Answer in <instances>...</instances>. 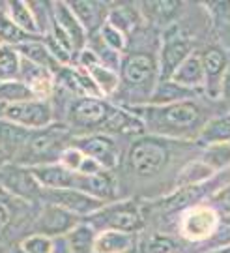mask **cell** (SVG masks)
<instances>
[{"label":"cell","instance_id":"obj_8","mask_svg":"<svg viewBox=\"0 0 230 253\" xmlns=\"http://www.w3.org/2000/svg\"><path fill=\"white\" fill-rule=\"evenodd\" d=\"M221 216L210 203H198L182 212L180 217V235L189 242H208L212 240Z\"/></svg>","mask_w":230,"mask_h":253},{"label":"cell","instance_id":"obj_30","mask_svg":"<svg viewBox=\"0 0 230 253\" xmlns=\"http://www.w3.org/2000/svg\"><path fill=\"white\" fill-rule=\"evenodd\" d=\"M28 100H38V98L21 79L0 81V107H6V105H13V103H21V101Z\"/></svg>","mask_w":230,"mask_h":253},{"label":"cell","instance_id":"obj_4","mask_svg":"<svg viewBox=\"0 0 230 253\" xmlns=\"http://www.w3.org/2000/svg\"><path fill=\"white\" fill-rule=\"evenodd\" d=\"M71 131L66 124L54 122L43 129H32L25 146L11 162L25 167H38L47 163H58L62 152L71 145Z\"/></svg>","mask_w":230,"mask_h":253},{"label":"cell","instance_id":"obj_13","mask_svg":"<svg viewBox=\"0 0 230 253\" xmlns=\"http://www.w3.org/2000/svg\"><path fill=\"white\" fill-rule=\"evenodd\" d=\"M80 217L68 212L66 208L43 203L39 208V214L36 217V233L51 238H64L75 225H79Z\"/></svg>","mask_w":230,"mask_h":253},{"label":"cell","instance_id":"obj_7","mask_svg":"<svg viewBox=\"0 0 230 253\" xmlns=\"http://www.w3.org/2000/svg\"><path fill=\"white\" fill-rule=\"evenodd\" d=\"M0 190L17 201L36 203L41 201L43 188L39 186L30 167L9 160L4 165H0Z\"/></svg>","mask_w":230,"mask_h":253},{"label":"cell","instance_id":"obj_1","mask_svg":"<svg viewBox=\"0 0 230 253\" xmlns=\"http://www.w3.org/2000/svg\"><path fill=\"white\" fill-rule=\"evenodd\" d=\"M120 88L116 96L122 98V107L148 105L159 83V42L150 43L142 36L141 45L129 38V47L122 56ZM115 96V98H116Z\"/></svg>","mask_w":230,"mask_h":253},{"label":"cell","instance_id":"obj_35","mask_svg":"<svg viewBox=\"0 0 230 253\" xmlns=\"http://www.w3.org/2000/svg\"><path fill=\"white\" fill-rule=\"evenodd\" d=\"M98 36L107 47H111L113 51H116V53H120V54H124L125 51H127V47H129V38L125 36L124 32H120L118 28L111 27L109 23H105V25L101 27V30L98 32Z\"/></svg>","mask_w":230,"mask_h":253},{"label":"cell","instance_id":"obj_23","mask_svg":"<svg viewBox=\"0 0 230 253\" xmlns=\"http://www.w3.org/2000/svg\"><path fill=\"white\" fill-rule=\"evenodd\" d=\"M96 238H98V231L84 219L64 236L68 253H94Z\"/></svg>","mask_w":230,"mask_h":253},{"label":"cell","instance_id":"obj_37","mask_svg":"<svg viewBox=\"0 0 230 253\" xmlns=\"http://www.w3.org/2000/svg\"><path fill=\"white\" fill-rule=\"evenodd\" d=\"M144 253H180L176 240H172L167 235H152L144 244H142Z\"/></svg>","mask_w":230,"mask_h":253},{"label":"cell","instance_id":"obj_17","mask_svg":"<svg viewBox=\"0 0 230 253\" xmlns=\"http://www.w3.org/2000/svg\"><path fill=\"white\" fill-rule=\"evenodd\" d=\"M56 73L47 70V68H41L38 64H32L23 58V66H21V73H19V79L27 84L30 90L36 94L38 100H49L53 98L54 86H56V81H54Z\"/></svg>","mask_w":230,"mask_h":253},{"label":"cell","instance_id":"obj_38","mask_svg":"<svg viewBox=\"0 0 230 253\" xmlns=\"http://www.w3.org/2000/svg\"><path fill=\"white\" fill-rule=\"evenodd\" d=\"M210 205L219 212L221 217H230V182L223 184L221 188L213 191Z\"/></svg>","mask_w":230,"mask_h":253},{"label":"cell","instance_id":"obj_25","mask_svg":"<svg viewBox=\"0 0 230 253\" xmlns=\"http://www.w3.org/2000/svg\"><path fill=\"white\" fill-rule=\"evenodd\" d=\"M4 9L9 15V19L17 25L25 34L32 38H41L39 27H38V21H36L32 9L28 6L27 0H9L4 4Z\"/></svg>","mask_w":230,"mask_h":253},{"label":"cell","instance_id":"obj_6","mask_svg":"<svg viewBox=\"0 0 230 253\" xmlns=\"http://www.w3.org/2000/svg\"><path fill=\"white\" fill-rule=\"evenodd\" d=\"M90 225L96 231H122L129 235H137L144 227V216L141 212V207L135 201H115L109 203L105 207L98 210L96 214H92L88 219Z\"/></svg>","mask_w":230,"mask_h":253},{"label":"cell","instance_id":"obj_24","mask_svg":"<svg viewBox=\"0 0 230 253\" xmlns=\"http://www.w3.org/2000/svg\"><path fill=\"white\" fill-rule=\"evenodd\" d=\"M135 246V235L122 231H99L94 253H129Z\"/></svg>","mask_w":230,"mask_h":253},{"label":"cell","instance_id":"obj_12","mask_svg":"<svg viewBox=\"0 0 230 253\" xmlns=\"http://www.w3.org/2000/svg\"><path fill=\"white\" fill-rule=\"evenodd\" d=\"M41 201L66 208L68 212L75 214L80 219H88L92 214H96L98 210H101V208L105 207V203L90 197L88 193H84V191L73 190V188H66V190H43L41 191Z\"/></svg>","mask_w":230,"mask_h":253},{"label":"cell","instance_id":"obj_33","mask_svg":"<svg viewBox=\"0 0 230 253\" xmlns=\"http://www.w3.org/2000/svg\"><path fill=\"white\" fill-rule=\"evenodd\" d=\"M92 51V53L96 54V58L99 60V64H103L105 68H109V70H115V72H120V66H122V56L124 54L116 53V51H113L111 47H107L101 40H99V36L96 34V36L88 38V45H86Z\"/></svg>","mask_w":230,"mask_h":253},{"label":"cell","instance_id":"obj_18","mask_svg":"<svg viewBox=\"0 0 230 253\" xmlns=\"http://www.w3.org/2000/svg\"><path fill=\"white\" fill-rule=\"evenodd\" d=\"M30 169L43 190H66V188L75 190L77 188L79 172L66 169L62 163H47V165H38Z\"/></svg>","mask_w":230,"mask_h":253},{"label":"cell","instance_id":"obj_42","mask_svg":"<svg viewBox=\"0 0 230 253\" xmlns=\"http://www.w3.org/2000/svg\"><path fill=\"white\" fill-rule=\"evenodd\" d=\"M206 253H230V244L221 246V248H215V250H210V252H206Z\"/></svg>","mask_w":230,"mask_h":253},{"label":"cell","instance_id":"obj_46","mask_svg":"<svg viewBox=\"0 0 230 253\" xmlns=\"http://www.w3.org/2000/svg\"><path fill=\"white\" fill-rule=\"evenodd\" d=\"M0 47H2V43H0Z\"/></svg>","mask_w":230,"mask_h":253},{"label":"cell","instance_id":"obj_16","mask_svg":"<svg viewBox=\"0 0 230 253\" xmlns=\"http://www.w3.org/2000/svg\"><path fill=\"white\" fill-rule=\"evenodd\" d=\"M71 11L75 13V17L79 19L82 28L86 30L88 38L96 36L101 27L109 19V11L111 6L107 2H99V0H73L70 2Z\"/></svg>","mask_w":230,"mask_h":253},{"label":"cell","instance_id":"obj_5","mask_svg":"<svg viewBox=\"0 0 230 253\" xmlns=\"http://www.w3.org/2000/svg\"><path fill=\"white\" fill-rule=\"evenodd\" d=\"M113 109L115 103L105 98H71L66 105V126L70 127V131H77L80 135L99 133L103 131Z\"/></svg>","mask_w":230,"mask_h":253},{"label":"cell","instance_id":"obj_21","mask_svg":"<svg viewBox=\"0 0 230 253\" xmlns=\"http://www.w3.org/2000/svg\"><path fill=\"white\" fill-rule=\"evenodd\" d=\"M15 49H17L19 54H21L25 60H28V62H32V64H38V66H41V68H47V70H51V72H54V73L58 72L60 68H64V66L58 64V60L53 56V53L49 51V47L45 45L43 38H28L23 43H19Z\"/></svg>","mask_w":230,"mask_h":253},{"label":"cell","instance_id":"obj_31","mask_svg":"<svg viewBox=\"0 0 230 253\" xmlns=\"http://www.w3.org/2000/svg\"><path fill=\"white\" fill-rule=\"evenodd\" d=\"M23 66V56L11 45L0 47V81H11L19 79Z\"/></svg>","mask_w":230,"mask_h":253},{"label":"cell","instance_id":"obj_32","mask_svg":"<svg viewBox=\"0 0 230 253\" xmlns=\"http://www.w3.org/2000/svg\"><path fill=\"white\" fill-rule=\"evenodd\" d=\"M200 160L208 163L213 171L223 172L230 167V143H219V145L202 146Z\"/></svg>","mask_w":230,"mask_h":253},{"label":"cell","instance_id":"obj_20","mask_svg":"<svg viewBox=\"0 0 230 253\" xmlns=\"http://www.w3.org/2000/svg\"><path fill=\"white\" fill-rule=\"evenodd\" d=\"M107 23H109L111 27L118 28L120 32H124L127 38H131L135 32L141 30V25H142L141 6H133V4L111 6Z\"/></svg>","mask_w":230,"mask_h":253},{"label":"cell","instance_id":"obj_10","mask_svg":"<svg viewBox=\"0 0 230 253\" xmlns=\"http://www.w3.org/2000/svg\"><path fill=\"white\" fill-rule=\"evenodd\" d=\"M0 117L27 129H43L54 124V109L51 100H28L2 107Z\"/></svg>","mask_w":230,"mask_h":253},{"label":"cell","instance_id":"obj_15","mask_svg":"<svg viewBox=\"0 0 230 253\" xmlns=\"http://www.w3.org/2000/svg\"><path fill=\"white\" fill-rule=\"evenodd\" d=\"M54 25L60 28L66 34V38L70 40L75 56L82 49H86V45H88V34H86V30L79 23V19L75 17V13L71 11L70 2H54Z\"/></svg>","mask_w":230,"mask_h":253},{"label":"cell","instance_id":"obj_45","mask_svg":"<svg viewBox=\"0 0 230 253\" xmlns=\"http://www.w3.org/2000/svg\"><path fill=\"white\" fill-rule=\"evenodd\" d=\"M223 172L227 174V178H229V182H230V167H229V169H227V171H223Z\"/></svg>","mask_w":230,"mask_h":253},{"label":"cell","instance_id":"obj_11","mask_svg":"<svg viewBox=\"0 0 230 253\" xmlns=\"http://www.w3.org/2000/svg\"><path fill=\"white\" fill-rule=\"evenodd\" d=\"M71 145H75L79 150L88 156L90 160L99 163L105 171H115L120 165V148L116 145L115 137L109 133H88L71 139Z\"/></svg>","mask_w":230,"mask_h":253},{"label":"cell","instance_id":"obj_14","mask_svg":"<svg viewBox=\"0 0 230 253\" xmlns=\"http://www.w3.org/2000/svg\"><path fill=\"white\" fill-rule=\"evenodd\" d=\"M202 54L204 66V86L202 94L212 100H219L221 94V83L225 73L229 70V56L221 47H208Z\"/></svg>","mask_w":230,"mask_h":253},{"label":"cell","instance_id":"obj_3","mask_svg":"<svg viewBox=\"0 0 230 253\" xmlns=\"http://www.w3.org/2000/svg\"><path fill=\"white\" fill-rule=\"evenodd\" d=\"M184 141L163 139L150 133L139 135L133 141L125 154V167L137 180H153L159 178L165 169L178 156V145Z\"/></svg>","mask_w":230,"mask_h":253},{"label":"cell","instance_id":"obj_41","mask_svg":"<svg viewBox=\"0 0 230 253\" xmlns=\"http://www.w3.org/2000/svg\"><path fill=\"white\" fill-rule=\"evenodd\" d=\"M219 100H223V103L229 107V113H230V66H229V70H227V73H225V77H223Z\"/></svg>","mask_w":230,"mask_h":253},{"label":"cell","instance_id":"obj_22","mask_svg":"<svg viewBox=\"0 0 230 253\" xmlns=\"http://www.w3.org/2000/svg\"><path fill=\"white\" fill-rule=\"evenodd\" d=\"M217 172L213 171L208 163L196 158L187 162L180 171H178L176 178H174V186L178 188H195V186H204L208 182H212L215 178Z\"/></svg>","mask_w":230,"mask_h":253},{"label":"cell","instance_id":"obj_9","mask_svg":"<svg viewBox=\"0 0 230 253\" xmlns=\"http://www.w3.org/2000/svg\"><path fill=\"white\" fill-rule=\"evenodd\" d=\"M195 49L178 25L167 27L159 40V81H168Z\"/></svg>","mask_w":230,"mask_h":253},{"label":"cell","instance_id":"obj_29","mask_svg":"<svg viewBox=\"0 0 230 253\" xmlns=\"http://www.w3.org/2000/svg\"><path fill=\"white\" fill-rule=\"evenodd\" d=\"M84 72L90 73V77H92V81L96 83L101 98H105V100L115 98L118 88H120V73L115 72V70H109V68H105L103 64L99 62L94 64L88 70H84Z\"/></svg>","mask_w":230,"mask_h":253},{"label":"cell","instance_id":"obj_2","mask_svg":"<svg viewBox=\"0 0 230 253\" xmlns=\"http://www.w3.org/2000/svg\"><path fill=\"white\" fill-rule=\"evenodd\" d=\"M144 122L146 133L172 141H196L210 115L196 100L176 101L167 105H139L129 107Z\"/></svg>","mask_w":230,"mask_h":253},{"label":"cell","instance_id":"obj_44","mask_svg":"<svg viewBox=\"0 0 230 253\" xmlns=\"http://www.w3.org/2000/svg\"><path fill=\"white\" fill-rule=\"evenodd\" d=\"M6 253H25V250H23V248H21V246H11V248H9L8 252Z\"/></svg>","mask_w":230,"mask_h":253},{"label":"cell","instance_id":"obj_36","mask_svg":"<svg viewBox=\"0 0 230 253\" xmlns=\"http://www.w3.org/2000/svg\"><path fill=\"white\" fill-rule=\"evenodd\" d=\"M19 246L25 250V253H54L56 238L39 235V233H32V235L25 236Z\"/></svg>","mask_w":230,"mask_h":253},{"label":"cell","instance_id":"obj_43","mask_svg":"<svg viewBox=\"0 0 230 253\" xmlns=\"http://www.w3.org/2000/svg\"><path fill=\"white\" fill-rule=\"evenodd\" d=\"M6 162H9V160H8V154L4 152V148L0 146V165H4Z\"/></svg>","mask_w":230,"mask_h":253},{"label":"cell","instance_id":"obj_39","mask_svg":"<svg viewBox=\"0 0 230 253\" xmlns=\"http://www.w3.org/2000/svg\"><path fill=\"white\" fill-rule=\"evenodd\" d=\"M84 160H86V154L82 152V150H79L75 145H70L62 152L60 162L58 163H62L64 167H66V169H70V171L79 172L80 167H82V163H84Z\"/></svg>","mask_w":230,"mask_h":253},{"label":"cell","instance_id":"obj_47","mask_svg":"<svg viewBox=\"0 0 230 253\" xmlns=\"http://www.w3.org/2000/svg\"><path fill=\"white\" fill-rule=\"evenodd\" d=\"M0 111H2V107H0Z\"/></svg>","mask_w":230,"mask_h":253},{"label":"cell","instance_id":"obj_27","mask_svg":"<svg viewBox=\"0 0 230 253\" xmlns=\"http://www.w3.org/2000/svg\"><path fill=\"white\" fill-rule=\"evenodd\" d=\"M32 129L21 127L9 120H4L0 117V146L4 148V152L8 154V158H15L17 152L25 146V143L30 137Z\"/></svg>","mask_w":230,"mask_h":253},{"label":"cell","instance_id":"obj_28","mask_svg":"<svg viewBox=\"0 0 230 253\" xmlns=\"http://www.w3.org/2000/svg\"><path fill=\"white\" fill-rule=\"evenodd\" d=\"M196 96H200V92L184 88L172 79H168V81L157 83L150 103H153V105H167V103H176V101L196 100Z\"/></svg>","mask_w":230,"mask_h":253},{"label":"cell","instance_id":"obj_40","mask_svg":"<svg viewBox=\"0 0 230 253\" xmlns=\"http://www.w3.org/2000/svg\"><path fill=\"white\" fill-rule=\"evenodd\" d=\"M15 217V210L6 197H0V233L8 231Z\"/></svg>","mask_w":230,"mask_h":253},{"label":"cell","instance_id":"obj_26","mask_svg":"<svg viewBox=\"0 0 230 253\" xmlns=\"http://www.w3.org/2000/svg\"><path fill=\"white\" fill-rule=\"evenodd\" d=\"M196 143L200 146L230 143V113H223V115L210 118L206 126L202 127Z\"/></svg>","mask_w":230,"mask_h":253},{"label":"cell","instance_id":"obj_19","mask_svg":"<svg viewBox=\"0 0 230 253\" xmlns=\"http://www.w3.org/2000/svg\"><path fill=\"white\" fill-rule=\"evenodd\" d=\"M172 81L178 83L184 88H189V90L202 92V86H204L202 54L198 53V51H193V53L189 54L186 60L182 62V66L174 72Z\"/></svg>","mask_w":230,"mask_h":253},{"label":"cell","instance_id":"obj_34","mask_svg":"<svg viewBox=\"0 0 230 253\" xmlns=\"http://www.w3.org/2000/svg\"><path fill=\"white\" fill-rule=\"evenodd\" d=\"M28 38H32V36L25 34V32L9 19V15L6 13V9H4V4H2V8H0V43H2V45L17 47L19 43H23Z\"/></svg>","mask_w":230,"mask_h":253}]
</instances>
